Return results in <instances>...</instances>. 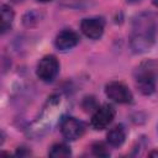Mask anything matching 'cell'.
Instances as JSON below:
<instances>
[{
  "instance_id": "6",
  "label": "cell",
  "mask_w": 158,
  "mask_h": 158,
  "mask_svg": "<svg viewBox=\"0 0 158 158\" xmlns=\"http://www.w3.org/2000/svg\"><path fill=\"white\" fill-rule=\"evenodd\" d=\"M105 28V22L101 17H89L84 19L80 23V30L81 32L91 38V40H98L102 36Z\"/></svg>"
},
{
  "instance_id": "3",
  "label": "cell",
  "mask_w": 158,
  "mask_h": 158,
  "mask_svg": "<svg viewBox=\"0 0 158 158\" xmlns=\"http://www.w3.org/2000/svg\"><path fill=\"white\" fill-rule=\"evenodd\" d=\"M105 94L109 99L117 104H128L132 101V93L120 81H111L105 86Z\"/></svg>"
},
{
  "instance_id": "10",
  "label": "cell",
  "mask_w": 158,
  "mask_h": 158,
  "mask_svg": "<svg viewBox=\"0 0 158 158\" xmlns=\"http://www.w3.org/2000/svg\"><path fill=\"white\" fill-rule=\"evenodd\" d=\"M106 139L110 146L112 147H120L125 139H126V130L122 125H116L114 126L106 135Z\"/></svg>"
},
{
  "instance_id": "2",
  "label": "cell",
  "mask_w": 158,
  "mask_h": 158,
  "mask_svg": "<svg viewBox=\"0 0 158 158\" xmlns=\"http://www.w3.org/2000/svg\"><path fill=\"white\" fill-rule=\"evenodd\" d=\"M58 72H59V63H58V59L53 54L44 56L38 62L37 69H36L37 77L42 81H46V83H49V81L54 80Z\"/></svg>"
},
{
  "instance_id": "18",
  "label": "cell",
  "mask_w": 158,
  "mask_h": 158,
  "mask_svg": "<svg viewBox=\"0 0 158 158\" xmlns=\"http://www.w3.org/2000/svg\"><path fill=\"white\" fill-rule=\"evenodd\" d=\"M11 2H15V4H19V2H21L22 0H10Z\"/></svg>"
},
{
  "instance_id": "4",
  "label": "cell",
  "mask_w": 158,
  "mask_h": 158,
  "mask_svg": "<svg viewBox=\"0 0 158 158\" xmlns=\"http://www.w3.org/2000/svg\"><path fill=\"white\" fill-rule=\"evenodd\" d=\"M115 117V109L111 105H102L100 107H98L94 112V115L91 116V121L90 125L94 130H104L114 120Z\"/></svg>"
},
{
  "instance_id": "5",
  "label": "cell",
  "mask_w": 158,
  "mask_h": 158,
  "mask_svg": "<svg viewBox=\"0 0 158 158\" xmlns=\"http://www.w3.org/2000/svg\"><path fill=\"white\" fill-rule=\"evenodd\" d=\"M85 131V126L81 121L75 117H65L60 122V132L64 138L69 141H74L83 136Z\"/></svg>"
},
{
  "instance_id": "13",
  "label": "cell",
  "mask_w": 158,
  "mask_h": 158,
  "mask_svg": "<svg viewBox=\"0 0 158 158\" xmlns=\"http://www.w3.org/2000/svg\"><path fill=\"white\" fill-rule=\"evenodd\" d=\"M91 151H93V154L96 157H109L110 156L107 147L101 142H95L91 146Z\"/></svg>"
},
{
  "instance_id": "1",
  "label": "cell",
  "mask_w": 158,
  "mask_h": 158,
  "mask_svg": "<svg viewBox=\"0 0 158 158\" xmlns=\"http://www.w3.org/2000/svg\"><path fill=\"white\" fill-rule=\"evenodd\" d=\"M156 19L152 14L142 12L133 19L131 33V47L133 52L142 53L152 47L156 38Z\"/></svg>"
},
{
  "instance_id": "14",
  "label": "cell",
  "mask_w": 158,
  "mask_h": 158,
  "mask_svg": "<svg viewBox=\"0 0 158 158\" xmlns=\"http://www.w3.org/2000/svg\"><path fill=\"white\" fill-rule=\"evenodd\" d=\"M40 19H41V15L37 11H28L23 16V23L26 26H33L40 21Z\"/></svg>"
},
{
  "instance_id": "11",
  "label": "cell",
  "mask_w": 158,
  "mask_h": 158,
  "mask_svg": "<svg viewBox=\"0 0 158 158\" xmlns=\"http://www.w3.org/2000/svg\"><path fill=\"white\" fill-rule=\"evenodd\" d=\"M14 21V11L10 6L2 5L1 6V33H5L11 28Z\"/></svg>"
},
{
  "instance_id": "17",
  "label": "cell",
  "mask_w": 158,
  "mask_h": 158,
  "mask_svg": "<svg viewBox=\"0 0 158 158\" xmlns=\"http://www.w3.org/2000/svg\"><path fill=\"white\" fill-rule=\"evenodd\" d=\"M152 2H153V5H154L156 7H158V0H152Z\"/></svg>"
},
{
  "instance_id": "12",
  "label": "cell",
  "mask_w": 158,
  "mask_h": 158,
  "mask_svg": "<svg viewBox=\"0 0 158 158\" xmlns=\"http://www.w3.org/2000/svg\"><path fill=\"white\" fill-rule=\"evenodd\" d=\"M72 154L70 148L64 144V143H56L53 144L49 151H48V156L53 157V158H62V157H69Z\"/></svg>"
},
{
  "instance_id": "19",
  "label": "cell",
  "mask_w": 158,
  "mask_h": 158,
  "mask_svg": "<svg viewBox=\"0 0 158 158\" xmlns=\"http://www.w3.org/2000/svg\"><path fill=\"white\" fill-rule=\"evenodd\" d=\"M37 1H40V2H48V1H51V0H37Z\"/></svg>"
},
{
  "instance_id": "7",
  "label": "cell",
  "mask_w": 158,
  "mask_h": 158,
  "mask_svg": "<svg viewBox=\"0 0 158 158\" xmlns=\"http://www.w3.org/2000/svg\"><path fill=\"white\" fill-rule=\"evenodd\" d=\"M136 85L143 95H151L152 93H154V89H156L154 73L148 68L139 70L136 77Z\"/></svg>"
},
{
  "instance_id": "8",
  "label": "cell",
  "mask_w": 158,
  "mask_h": 158,
  "mask_svg": "<svg viewBox=\"0 0 158 158\" xmlns=\"http://www.w3.org/2000/svg\"><path fill=\"white\" fill-rule=\"evenodd\" d=\"M56 47L59 51H68L74 48L78 43H79V35L77 32H74L73 30L65 28L63 31H60L57 37H56Z\"/></svg>"
},
{
  "instance_id": "9",
  "label": "cell",
  "mask_w": 158,
  "mask_h": 158,
  "mask_svg": "<svg viewBox=\"0 0 158 158\" xmlns=\"http://www.w3.org/2000/svg\"><path fill=\"white\" fill-rule=\"evenodd\" d=\"M59 104H60V98H59V96H52V98L48 100L47 106L44 107V109L47 110V112H49L47 117H52V116L56 115V107H57ZM49 122L53 123V120L49 118ZM44 130H48V125H47V121L43 120V116H41V117H38V120L33 123V126L31 127V131H36L37 133L41 135Z\"/></svg>"
},
{
  "instance_id": "15",
  "label": "cell",
  "mask_w": 158,
  "mask_h": 158,
  "mask_svg": "<svg viewBox=\"0 0 158 158\" xmlns=\"http://www.w3.org/2000/svg\"><path fill=\"white\" fill-rule=\"evenodd\" d=\"M83 107L85 109V111H90L93 109H98L96 107V102L94 100V98H85L84 101H83Z\"/></svg>"
},
{
  "instance_id": "16",
  "label": "cell",
  "mask_w": 158,
  "mask_h": 158,
  "mask_svg": "<svg viewBox=\"0 0 158 158\" xmlns=\"http://www.w3.org/2000/svg\"><path fill=\"white\" fill-rule=\"evenodd\" d=\"M149 157H158V152H157V151L151 152V153H149Z\"/></svg>"
}]
</instances>
